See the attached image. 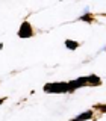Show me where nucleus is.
Returning a JSON list of instances; mask_svg holds the SVG:
<instances>
[{"instance_id":"1","label":"nucleus","mask_w":106,"mask_h":121,"mask_svg":"<svg viewBox=\"0 0 106 121\" xmlns=\"http://www.w3.org/2000/svg\"><path fill=\"white\" fill-rule=\"evenodd\" d=\"M44 92L49 94H62L68 92V82H55V83H45L44 85Z\"/></svg>"},{"instance_id":"2","label":"nucleus","mask_w":106,"mask_h":121,"mask_svg":"<svg viewBox=\"0 0 106 121\" xmlns=\"http://www.w3.org/2000/svg\"><path fill=\"white\" fill-rule=\"evenodd\" d=\"M33 35L32 26H30L29 21H23V24L20 26V30H18V38H30Z\"/></svg>"},{"instance_id":"3","label":"nucleus","mask_w":106,"mask_h":121,"mask_svg":"<svg viewBox=\"0 0 106 121\" xmlns=\"http://www.w3.org/2000/svg\"><path fill=\"white\" fill-rule=\"evenodd\" d=\"M82 86H86V77H79L68 82V92H73V91H76L77 88H82Z\"/></svg>"},{"instance_id":"4","label":"nucleus","mask_w":106,"mask_h":121,"mask_svg":"<svg viewBox=\"0 0 106 121\" xmlns=\"http://www.w3.org/2000/svg\"><path fill=\"white\" fill-rule=\"evenodd\" d=\"M100 82H102L100 77H97L96 74H89L88 77H86V83H89V86H97Z\"/></svg>"},{"instance_id":"5","label":"nucleus","mask_w":106,"mask_h":121,"mask_svg":"<svg viewBox=\"0 0 106 121\" xmlns=\"http://www.w3.org/2000/svg\"><path fill=\"white\" fill-rule=\"evenodd\" d=\"M93 118V111H85L83 113H80V115L76 117V121H86V120H91Z\"/></svg>"},{"instance_id":"6","label":"nucleus","mask_w":106,"mask_h":121,"mask_svg":"<svg viewBox=\"0 0 106 121\" xmlns=\"http://www.w3.org/2000/svg\"><path fill=\"white\" fill-rule=\"evenodd\" d=\"M65 47L68 50H76L79 47V43L77 41H71V39H65Z\"/></svg>"},{"instance_id":"7","label":"nucleus","mask_w":106,"mask_h":121,"mask_svg":"<svg viewBox=\"0 0 106 121\" xmlns=\"http://www.w3.org/2000/svg\"><path fill=\"white\" fill-rule=\"evenodd\" d=\"M79 21H85V23H93V15H91V14H83L82 17H79Z\"/></svg>"},{"instance_id":"8","label":"nucleus","mask_w":106,"mask_h":121,"mask_svg":"<svg viewBox=\"0 0 106 121\" xmlns=\"http://www.w3.org/2000/svg\"><path fill=\"white\" fill-rule=\"evenodd\" d=\"M96 108L100 109V112H105V113H106V104H97Z\"/></svg>"},{"instance_id":"9","label":"nucleus","mask_w":106,"mask_h":121,"mask_svg":"<svg viewBox=\"0 0 106 121\" xmlns=\"http://www.w3.org/2000/svg\"><path fill=\"white\" fill-rule=\"evenodd\" d=\"M5 101V98H0V106H2V103Z\"/></svg>"},{"instance_id":"10","label":"nucleus","mask_w":106,"mask_h":121,"mask_svg":"<svg viewBox=\"0 0 106 121\" xmlns=\"http://www.w3.org/2000/svg\"><path fill=\"white\" fill-rule=\"evenodd\" d=\"M2 48H3V44H2V43H0V50H2Z\"/></svg>"},{"instance_id":"11","label":"nucleus","mask_w":106,"mask_h":121,"mask_svg":"<svg viewBox=\"0 0 106 121\" xmlns=\"http://www.w3.org/2000/svg\"><path fill=\"white\" fill-rule=\"evenodd\" d=\"M71 121H76V120H71Z\"/></svg>"}]
</instances>
